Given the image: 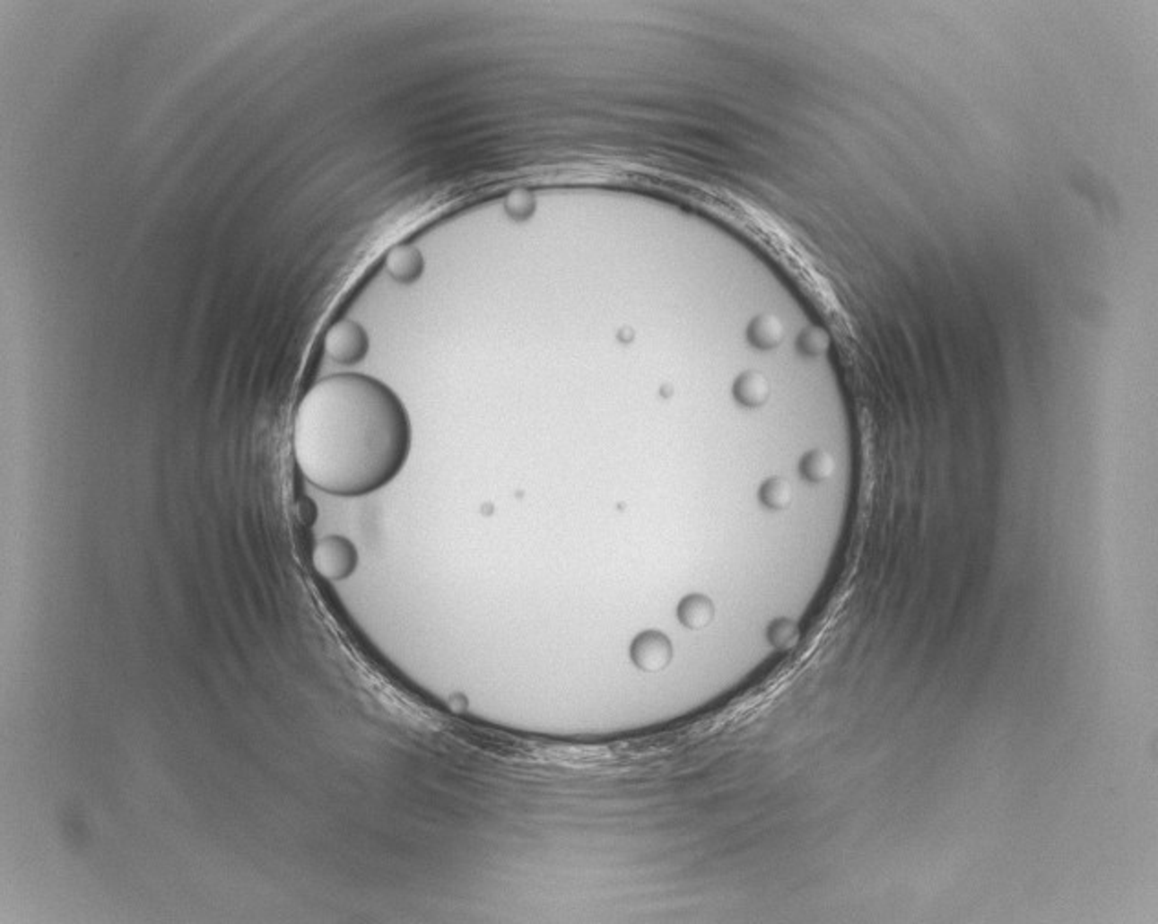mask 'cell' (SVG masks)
Returning a JSON list of instances; mask_svg holds the SVG:
<instances>
[{
	"label": "cell",
	"mask_w": 1158,
	"mask_h": 924,
	"mask_svg": "<svg viewBox=\"0 0 1158 924\" xmlns=\"http://www.w3.org/2000/svg\"><path fill=\"white\" fill-rule=\"evenodd\" d=\"M673 657V646L669 639L658 632H646L634 639L631 646V658L641 671L664 669Z\"/></svg>",
	"instance_id": "277c9868"
},
{
	"label": "cell",
	"mask_w": 1158,
	"mask_h": 924,
	"mask_svg": "<svg viewBox=\"0 0 1158 924\" xmlns=\"http://www.w3.org/2000/svg\"><path fill=\"white\" fill-rule=\"evenodd\" d=\"M411 451V420L398 395L372 376L341 372L316 382L295 413L297 466L339 497L389 484Z\"/></svg>",
	"instance_id": "6da1fadb"
},
{
	"label": "cell",
	"mask_w": 1158,
	"mask_h": 924,
	"mask_svg": "<svg viewBox=\"0 0 1158 924\" xmlns=\"http://www.w3.org/2000/svg\"><path fill=\"white\" fill-rule=\"evenodd\" d=\"M325 349L337 363H358L369 353V334L360 323L343 319L328 330Z\"/></svg>",
	"instance_id": "3957f363"
},
{
	"label": "cell",
	"mask_w": 1158,
	"mask_h": 924,
	"mask_svg": "<svg viewBox=\"0 0 1158 924\" xmlns=\"http://www.w3.org/2000/svg\"><path fill=\"white\" fill-rule=\"evenodd\" d=\"M734 393H736V398L741 404H744L748 407H757V405H761V404H764L768 400L770 384H768V380L762 374L746 372V374H741L737 378Z\"/></svg>",
	"instance_id": "ba28073f"
},
{
	"label": "cell",
	"mask_w": 1158,
	"mask_h": 924,
	"mask_svg": "<svg viewBox=\"0 0 1158 924\" xmlns=\"http://www.w3.org/2000/svg\"><path fill=\"white\" fill-rule=\"evenodd\" d=\"M768 637H770L771 644H774L776 648L788 649L797 642L799 633H797V627L792 622L781 620V622H776L774 625L770 627Z\"/></svg>",
	"instance_id": "8fae6325"
},
{
	"label": "cell",
	"mask_w": 1158,
	"mask_h": 924,
	"mask_svg": "<svg viewBox=\"0 0 1158 924\" xmlns=\"http://www.w3.org/2000/svg\"><path fill=\"white\" fill-rule=\"evenodd\" d=\"M312 562L318 574L325 580H347L358 567V551L347 537L327 536L316 543Z\"/></svg>",
	"instance_id": "7a4b0ae2"
},
{
	"label": "cell",
	"mask_w": 1158,
	"mask_h": 924,
	"mask_svg": "<svg viewBox=\"0 0 1158 924\" xmlns=\"http://www.w3.org/2000/svg\"><path fill=\"white\" fill-rule=\"evenodd\" d=\"M799 347H801L803 353H806L810 356H816V354H822V353L827 351L829 338H827V334L823 330L810 328V330L801 334Z\"/></svg>",
	"instance_id": "7c38bea8"
},
{
	"label": "cell",
	"mask_w": 1158,
	"mask_h": 924,
	"mask_svg": "<svg viewBox=\"0 0 1158 924\" xmlns=\"http://www.w3.org/2000/svg\"><path fill=\"white\" fill-rule=\"evenodd\" d=\"M748 338L759 349H774L785 338V327L776 316H759L748 328Z\"/></svg>",
	"instance_id": "8992f818"
},
{
	"label": "cell",
	"mask_w": 1158,
	"mask_h": 924,
	"mask_svg": "<svg viewBox=\"0 0 1158 924\" xmlns=\"http://www.w3.org/2000/svg\"><path fill=\"white\" fill-rule=\"evenodd\" d=\"M715 607L704 595H692L683 598L678 607V620L690 629H704L711 623Z\"/></svg>",
	"instance_id": "52a82bcc"
},
{
	"label": "cell",
	"mask_w": 1158,
	"mask_h": 924,
	"mask_svg": "<svg viewBox=\"0 0 1158 924\" xmlns=\"http://www.w3.org/2000/svg\"><path fill=\"white\" fill-rule=\"evenodd\" d=\"M836 472V462L825 449H812L801 460V474L810 483H822Z\"/></svg>",
	"instance_id": "9c48e42d"
},
{
	"label": "cell",
	"mask_w": 1158,
	"mask_h": 924,
	"mask_svg": "<svg viewBox=\"0 0 1158 924\" xmlns=\"http://www.w3.org/2000/svg\"><path fill=\"white\" fill-rule=\"evenodd\" d=\"M387 270L393 279L398 283L409 284L416 281L423 270V261L420 251L409 244L396 246L387 256Z\"/></svg>",
	"instance_id": "5b68a950"
},
{
	"label": "cell",
	"mask_w": 1158,
	"mask_h": 924,
	"mask_svg": "<svg viewBox=\"0 0 1158 924\" xmlns=\"http://www.w3.org/2000/svg\"><path fill=\"white\" fill-rule=\"evenodd\" d=\"M761 501L762 505L771 509V510H783L792 502V488L788 481L781 477H770L762 486H761Z\"/></svg>",
	"instance_id": "30bf717a"
}]
</instances>
